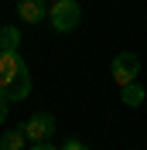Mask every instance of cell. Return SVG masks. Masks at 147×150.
Listing matches in <instances>:
<instances>
[{
    "label": "cell",
    "mask_w": 147,
    "mask_h": 150,
    "mask_svg": "<svg viewBox=\"0 0 147 150\" xmlns=\"http://www.w3.org/2000/svg\"><path fill=\"white\" fill-rule=\"evenodd\" d=\"M62 150H89V147H86L82 140H65V147H62Z\"/></svg>",
    "instance_id": "9c48e42d"
},
{
    "label": "cell",
    "mask_w": 147,
    "mask_h": 150,
    "mask_svg": "<svg viewBox=\"0 0 147 150\" xmlns=\"http://www.w3.org/2000/svg\"><path fill=\"white\" fill-rule=\"evenodd\" d=\"M137 72H140V58L133 51H120L110 65V75L116 85H127V82H137Z\"/></svg>",
    "instance_id": "277c9868"
},
{
    "label": "cell",
    "mask_w": 147,
    "mask_h": 150,
    "mask_svg": "<svg viewBox=\"0 0 147 150\" xmlns=\"http://www.w3.org/2000/svg\"><path fill=\"white\" fill-rule=\"evenodd\" d=\"M17 17L28 24H38L41 17H48V4L45 0H17Z\"/></svg>",
    "instance_id": "5b68a950"
},
{
    "label": "cell",
    "mask_w": 147,
    "mask_h": 150,
    "mask_svg": "<svg viewBox=\"0 0 147 150\" xmlns=\"http://www.w3.org/2000/svg\"><path fill=\"white\" fill-rule=\"evenodd\" d=\"M24 133L21 130H7V133H0V150H24Z\"/></svg>",
    "instance_id": "ba28073f"
},
{
    "label": "cell",
    "mask_w": 147,
    "mask_h": 150,
    "mask_svg": "<svg viewBox=\"0 0 147 150\" xmlns=\"http://www.w3.org/2000/svg\"><path fill=\"white\" fill-rule=\"evenodd\" d=\"M28 150H55V147H51V143H48V140H45V143H31V147H28Z\"/></svg>",
    "instance_id": "8fae6325"
},
{
    "label": "cell",
    "mask_w": 147,
    "mask_h": 150,
    "mask_svg": "<svg viewBox=\"0 0 147 150\" xmlns=\"http://www.w3.org/2000/svg\"><path fill=\"white\" fill-rule=\"evenodd\" d=\"M0 96H7L10 103L31 96V72L17 51H0Z\"/></svg>",
    "instance_id": "6da1fadb"
},
{
    "label": "cell",
    "mask_w": 147,
    "mask_h": 150,
    "mask_svg": "<svg viewBox=\"0 0 147 150\" xmlns=\"http://www.w3.org/2000/svg\"><path fill=\"white\" fill-rule=\"evenodd\" d=\"M24 137H28L31 143H45L51 140V133H55V116L51 112H34V116H28V120L17 126Z\"/></svg>",
    "instance_id": "3957f363"
},
{
    "label": "cell",
    "mask_w": 147,
    "mask_h": 150,
    "mask_svg": "<svg viewBox=\"0 0 147 150\" xmlns=\"http://www.w3.org/2000/svg\"><path fill=\"white\" fill-rule=\"evenodd\" d=\"M21 48V31L17 28H0V51H17Z\"/></svg>",
    "instance_id": "52a82bcc"
},
{
    "label": "cell",
    "mask_w": 147,
    "mask_h": 150,
    "mask_svg": "<svg viewBox=\"0 0 147 150\" xmlns=\"http://www.w3.org/2000/svg\"><path fill=\"white\" fill-rule=\"evenodd\" d=\"M7 106H10V99H7V96H0V123L7 120Z\"/></svg>",
    "instance_id": "30bf717a"
},
{
    "label": "cell",
    "mask_w": 147,
    "mask_h": 150,
    "mask_svg": "<svg viewBox=\"0 0 147 150\" xmlns=\"http://www.w3.org/2000/svg\"><path fill=\"white\" fill-rule=\"evenodd\" d=\"M120 89H123V92H120V99H123V106H140L144 103V89H140L137 82H127V85H120Z\"/></svg>",
    "instance_id": "8992f818"
},
{
    "label": "cell",
    "mask_w": 147,
    "mask_h": 150,
    "mask_svg": "<svg viewBox=\"0 0 147 150\" xmlns=\"http://www.w3.org/2000/svg\"><path fill=\"white\" fill-rule=\"evenodd\" d=\"M48 21H51V28H55L58 34H69V31L79 28L82 7H79L75 0H51V4H48Z\"/></svg>",
    "instance_id": "7a4b0ae2"
}]
</instances>
